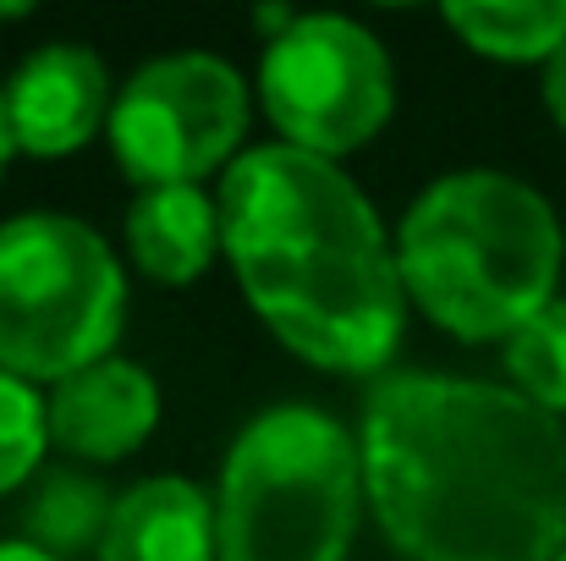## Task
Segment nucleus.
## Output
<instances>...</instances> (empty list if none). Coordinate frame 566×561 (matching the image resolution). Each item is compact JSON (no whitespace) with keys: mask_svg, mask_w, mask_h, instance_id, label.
<instances>
[{"mask_svg":"<svg viewBox=\"0 0 566 561\" xmlns=\"http://www.w3.org/2000/svg\"><path fill=\"white\" fill-rule=\"evenodd\" d=\"M562 259L551 198L512 172H451L396 226L401 292L457 342H512L556 303Z\"/></svg>","mask_w":566,"mask_h":561,"instance_id":"7ed1b4c3","label":"nucleus"},{"mask_svg":"<svg viewBox=\"0 0 566 561\" xmlns=\"http://www.w3.org/2000/svg\"><path fill=\"white\" fill-rule=\"evenodd\" d=\"M17 155V133H11V111H6V83H0V172Z\"/></svg>","mask_w":566,"mask_h":561,"instance_id":"a211bd4d","label":"nucleus"},{"mask_svg":"<svg viewBox=\"0 0 566 561\" xmlns=\"http://www.w3.org/2000/svg\"><path fill=\"white\" fill-rule=\"evenodd\" d=\"M6 111H11V133H17L22 155L61 160L111 127L116 89H111L105 61L88 44L55 39L17 61V72L6 83Z\"/></svg>","mask_w":566,"mask_h":561,"instance_id":"6e6552de","label":"nucleus"},{"mask_svg":"<svg viewBox=\"0 0 566 561\" xmlns=\"http://www.w3.org/2000/svg\"><path fill=\"white\" fill-rule=\"evenodd\" d=\"M33 6H22V0H0V22H17V17H28Z\"/></svg>","mask_w":566,"mask_h":561,"instance_id":"6ab92c4d","label":"nucleus"},{"mask_svg":"<svg viewBox=\"0 0 566 561\" xmlns=\"http://www.w3.org/2000/svg\"><path fill=\"white\" fill-rule=\"evenodd\" d=\"M259 105L275 122L281 144L342 160L396 111V72L375 33L336 11H303L259 61Z\"/></svg>","mask_w":566,"mask_h":561,"instance_id":"423d86ee","label":"nucleus"},{"mask_svg":"<svg viewBox=\"0 0 566 561\" xmlns=\"http://www.w3.org/2000/svg\"><path fill=\"white\" fill-rule=\"evenodd\" d=\"M122 320L127 276L88 220L28 209L0 226V370L61 385L111 359Z\"/></svg>","mask_w":566,"mask_h":561,"instance_id":"39448f33","label":"nucleus"},{"mask_svg":"<svg viewBox=\"0 0 566 561\" xmlns=\"http://www.w3.org/2000/svg\"><path fill=\"white\" fill-rule=\"evenodd\" d=\"M364 446L319 407H270L226 451L214 490L220 561H347Z\"/></svg>","mask_w":566,"mask_h":561,"instance_id":"20e7f679","label":"nucleus"},{"mask_svg":"<svg viewBox=\"0 0 566 561\" xmlns=\"http://www.w3.org/2000/svg\"><path fill=\"white\" fill-rule=\"evenodd\" d=\"M562 561H566V551H562Z\"/></svg>","mask_w":566,"mask_h":561,"instance_id":"aec40b11","label":"nucleus"},{"mask_svg":"<svg viewBox=\"0 0 566 561\" xmlns=\"http://www.w3.org/2000/svg\"><path fill=\"white\" fill-rule=\"evenodd\" d=\"M440 22L490 61L528 66V61H556L566 44V0H446Z\"/></svg>","mask_w":566,"mask_h":561,"instance_id":"f8f14e48","label":"nucleus"},{"mask_svg":"<svg viewBox=\"0 0 566 561\" xmlns=\"http://www.w3.org/2000/svg\"><path fill=\"white\" fill-rule=\"evenodd\" d=\"M506 374L528 402L566 418V298H556L506 342Z\"/></svg>","mask_w":566,"mask_h":561,"instance_id":"2eb2a0df","label":"nucleus"},{"mask_svg":"<svg viewBox=\"0 0 566 561\" xmlns=\"http://www.w3.org/2000/svg\"><path fill=\"white\" fill-rule=\"evenodd\" d=\"M99 561H220L214 501L177 474L138 479L116 496Z\"/></svg>","mask_w":566,"mask_h":561,"instance_id":"9d476101","label":"nucleus"},{"mask_svg":"<svg viewBox=\"0 0 566 561\" xmlns=\"http://www.w3.org/2000/svg\"><path fill=\"white\" fill-rule=\"evenodd\" d=\"M0 561H55L50 551L28 546V540H0Z\"/></svg>","mask_w":566,"mask_h":561,"instance_id":"f3484780","label":"nucleus"},{"mask_svg":"<svg viewBox=\"0 0 566 561\" xmlns=\"http://www.w3.org/2000/svg\"><path fill=\"white\" fill-rule=\"evenodd\" d=\"M214 198L237 287L275 342L331 374L390 364L407 320L396 242L336 160L264 144L237 155Z\"/></svg>","mask_w":566,"mask_h":561,"instance_id":"f03ea898","label":"nucleus"},{"mask_svg":"<svg viewBox=\"0 0 566 561\" xmlns=\"http://www.w3.org/2000/svg\"><path fill=\"white\" fill-rule=\"evenodd\" d=\"M50 451V396L0 370V496L44 474Z\"/></svg>","mask_w":566,"mask_h":561,"instance_id":"4468645a","label":"nucleus"},{"mask_svg":"<svg viewBox=\"0 0 566 561\" xmlns=\"http://www.w3.org/2000/svg\"><path fill=\"white\" fill-rule=\"evenodd\" d=\"M111 512H116V496L83 474V468H44L28 507H22V540L50 551L55 561L88 557L105 546V529H111Z\"/></svg>","mask_w":566,"mask_h":561,"instance_id":"ddd939ff","label":"nucleus"},{"mask_svg":"<svg viewBox=\"0 0 566 561\" xmlns=\"http://www.w3.org/2000/svg\"><path fill=\"white\" fill-rule=\"evenodd\" d=\"M248 133V83L231 61L182 50L138 66L116 89L111 155L138 187H198L237 166Z\"/></svg>","mask_w":566,"mask_h":561,"instance_id":"0eeeda50","label":"nucleus"},{"mask_svg":"<svg viewBox=\"0 0 566 561\" xmlns=\"http://www.w3.org/2000/svg\"><path fill=\"white\" fill-rule=\"evenodd\" d=\"M364 496L412 561H562L566 424L517 385L390 374L364 407Z\"/></svg>","mask_w":566,"mask_h":561,"instance_id":"f257e3e1","label":"nucleus"},{"mask_svg":"<svg viewBox=\"0 0 566 561\" xmlns=\"http://www.w3.org/2000/svg\"><path fill=\"white\" fill-rule=\"evenodd\" d=\"M127 253L149 281L188 287L226 253L220 198L203 187H138L127 209Z\"/></svg>","mask_w":566,"mask_h":561,"instance_id":"9b49d317","label":"nucleus"},{"mask_svg":"<svg viewBox=\"0 0 566 561\" xmlns=\"http://www.w3.org/2000/svg\"><path fill=\"white\" fill-rule=\"evenodd\" d=\"M155 424L160 385L127 359H99L50 385V446L77 463H122L155 435Z\"/></svg>","mask_w":566,"mask_h":561,"instance_id":"1a4fd4ad","label":"nucleus"},{"mask_svg":"<svg viewBox=\"0 0 566 561\" xmlns=\"http://www.w3.org/2000/svg\"><path fill=\"white\" fill-rule=\"evenodd\" d=\"M545 111L556 116V127L566 133V44L556 50V61L545 66Z\"/></svg>","mask_w":566,"mask_h":561,"instance_id":"dca6fc26","label":"nucleus"}]
</instances>
